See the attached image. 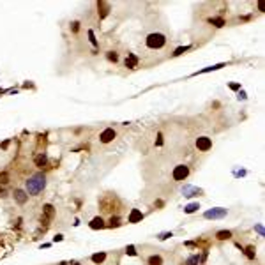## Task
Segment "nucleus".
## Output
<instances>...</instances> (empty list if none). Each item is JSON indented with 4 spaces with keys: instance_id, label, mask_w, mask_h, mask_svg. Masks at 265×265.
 <instances>
[{
    "instance_id": "obj_1",
    "label": "nucleus",
    "mask_w": 265,
    "mask_h": 265,
    "mask_svg": "<svg viewBox=\"0 0 265 265\" xmlns=\"http://www.w3.org/2000/svg\"><path fill=\"white\" fill-rule=\"evenodd\" d=\"M27 186V195H32V196H37L41 191L46 187V177H44V173H34L32 177L25 182Z\"/></svg>"
},
{
    "instance_id": "obj_2",
    "label": "nucleus",
    "mask_w": 265,
    "mask_h": 265,
    "mask_svg": "<svg viewBox=\"0 0 265 265\" xmlns=\"http://www.w3.org/2000/svg\"><path fill=\"white\" fill-rule=\"evenodd\" d=\"M166 44V35L161 32H152L145 37V46L149 50H161Z\"/></svg>"
},
{
    "instance_id": "obj_3",
    "label": "nucleus",
    "mask_w": 265,
    "mask_h": 265,
    "mask_svg": "<svg viewBox=\"0 0 265 265\" xmlns=\"http://www.w3.org/2000/svg\"><path fill=\"white\" fill-rule=\"evenodd\" d=\"M187 175H189V166H186V164H177V166L173 168V172H172L173 180H177V182L186 180L187 179Z\"/></svg>"
},
{
    "instance_id": "obj_4",
    "label": "nucleus",
    "mask_w": 265,
    "mask_h": 265,
    "mask_svg": "<svg viewBox=\"0 0 265 265\" xmlns=\"http://www.w3.org/2000/svg\"><path fill=\"white\" fill-rule=\"evenodd\" d=\"M53 216H55V209H53V205L46 203V205L43 207V216H41V223H43V226H44V228L50 225V221L53 219Z\"/></svg>"
},
{
    "instance_id": "obj_5",
    "label": "nucleus",
    "mask_w": 265,
    "mask_h": 265,
    "mask_svg": "<svg viewBox=\"0 0 265 265\" xmlns=\"http://www.w3.org/2000/svg\"><path fill=\"white\" fill-rule=\"evenodd\" d=\"M196 149L200 152H207L212 149V140L209 136H200V138H196Z\"/></svg>"
},
{
    "instance_id": "obj_6",
    "label": "nucleus",
    "mask_w": 265,
    "mask_h": 265,
    "mask_svg": "<svg viewBox=\"0 0 265 265\" xmlns=\"http://www.w3.org/2000/svg\"><path fill=\"white\" fill-rule=\"evenodd\" d=\"M228 214L226 209H221V207H217V209H211V211L205 212V217L207 219H221Z\"/></svg>"
},
{
    "instance_id": "obj_7",
    "label": "nucleus",
    "mask_w": 265,
    "mask_h": 265,
    "mask_svg": "<svg viewBox=\"0 0 265 265\" xmlns=\"http://www.w3.org/2000/svg\"><path fill=\"white\" fill-rule=\"evenodd\" d=\"M117 136V133H115L113 127H106V129L101 133V136H99V140L103 141V143H110V141H113V138Z\"/></svg>"
},
{
    "instance_id": "obj_8",
    "label": "nucleus",
    "mask_w": 265,
    "mask_h": 265,
    "mask_svg": "<svg viewBox=\"0 0 265 265\" xmlns=\"http://www.w3.org/2000/svg\"><path fill=\"white\" fill-rule=\"evenodd\" d=\"M14 200H16L18 203H20V205L27 203V200H28L27 191H23V189H14Z\"/></svg>"
},
{
    "instance_id": "obj_9",
    "label": "nucleus",
    "mask_w": 265,
    "mask_h": 265,
    "mask_svg": "<svg viewBox=\"0 0 265 265\" xmlns=\"http://www.w3.org/2000/svg\"><path fill=\"white\" fill-rule=\"evenodd\" d=\"M182 193H184V196H196V195H201V189L193 187V186H184Z\"/></svg>"
},
{
    "instance_id": "obj_10",
    "label": "nucleus",
    "mask_w": 265,
    "mask_h": 265,
    "mask_svg": "<svg viewBox=\"0 0 265 265\" xmlns=\"http://www.w3.org/2000/svg\"><path fill=\"white\" fill-rule=\"evenodd\" d=\"M141 219H143V214H141L138 209H133L131 214H129V223H138V221H141Z\"/></svg>"
},
{
    "instance_id": "obj_11",
    "label": "nucleus",
    "mask_w": 265,
    "mask_h": 265,
    "mask_svg": "<svg viewBox=\"0 0 265 265\" xmlns=\"http://www.w3.org/2000/svg\"><path fill=\"white\" fill-rule=\"evenodd\" d=\"M136 65H138V59H136L133 53L127 55V59H125V67H129V69H135Z\"/></svg>"
},
{
    "instance_id": "obj_12",
    "label": "nucleus",
    "mask_w": 265,
    "mask_h": 265,
    "mask_svg": "<svg viewBox=\"0 0 265 265\" xmlns=\"http://www.w3.org/2000/svg\"><path fill=\"white\" fill-rule=\"evenodd\" d=\"M34 163H35V166H37V168H43V166H46V163H48V157L44 156V154H39V156H35Z\"/></svg>"
},
{
    "instance_id": "obj_13",
    "label": "nucleus",
    "mask_w": 265,
    "mask_h": 265,
    "mask_svg": "<svg viewBox=\"0 0 265 265\" xmlns=\"http://www.w3.org/2000/svg\"><path fill=\"white\" fill-rule=\"evenodd\" d=\"M90 228L92 230H101V228H104V221L101 217H94L92 221H90Z\"/></svg>"
},
{
    "instance_id": "obj_14",
    "label": "nucleus",
    "mask_w": 265,
    "mask_h": 265,
    "mask_svg": "<svg viewBox=\"0 0 265 265\" xmlns=\"http://www.w3.org/2000/svg\"><path fill=\"white\" fill-rule=\"evenodd\" d=\"M94 262V263H103L104 260H106V253H96V254H92V258H90Z\"/></svg>"
},
{
    "instance_id": "obj_15",
    "label": "nucleus",
    "mask_w": 265,
    "mask_h": 265,
    "mask_svg": "<svg viewBox=\"0 0 265 265\" xmlns=\"http://www.w3.org/2000/svg\"><path fill=\"white\" fill-rule=\"evenodd\" d=\"M216 237L219 239V240H228V239L232 237V232H230V230H221V232L216 233Z\"/></svg>"
},
{
    "instance_id": "obj_16",
    "label": "nucleus",
    "mask_w": 265,
    "mask_h": 265,
    "mask_svg": "<svg viewBox=\"0 0 265 265\" xmlns=\"http://www.w3.org/2000/svg\"><path fill=\"white\" fill-rule=\"evenodd\" d=\"M149 265H163V258L159 254H152L149 258Z\"/></svg>"
},
{
    "instance_id": "obj_17",
    "label": "nucleus",
    "mask_w": 265,
    "mask_h": 265,
    "mask_svg": "<svg viewBox=\"0 0 265 265\" xmlns=\"http://www.w3.org/2000/svg\"><path fill=\"white\" fill-rule=\"evenodd\" d=\"M198 209H200V205L195 201V203H189L187 207H184V212H186V214H193V212H196Z\"/></svg>"
},
{
    "instance_id": "obj_18",
    "label": "nucleus",
    "mask_w": 265,
    "mask_h": 265,
    "mask_svg": "<svg viewBox=\"0 0 265 265\" xmlns=\"http://www.w3.org/2000/svg\"><path fill=\"white\" fill-rule=\"evenodd\" d=\"M200 263V256L198 254H193V256H189L187 258V262H186V265H198Z\"/></svg>"
},
{
    "instance_id": "obj_19",
    "label": "nucleus",
    "mask_w": 265,
    "mask_h": 265,
    "mask_svg": "<svg viewBox=\"0 0 265 265\" xmlns=\"http://www.w3.org/2000/svg\"><path fill=\"white\" fill-rule=\"evenodd\" d=\"M209 23H212L214 27H223V25H225V20H223V18H211Z\"/></svg>"
},
{
    "instance_id": "obj_20",
    "label": "nucleus",
    "mask_w": 265,
    "mask_h": 265,
    "mask_svg": "<svg viewBox=\"0 0 265 265\" xmlns=\"http://www.w3.org/2000/svg\"><path fill=\"white\" fill-rule=\"evenodd\" d=\"M225 67V64H217V65H211V67H205V69H201L200 73H209V71H216V69H221Z\"/></svg>"
},
{
    "instance_id": "obj_21",
    "label": "nucleus",
    "mask_w": 265,
    "mask_h": 265,
    "mask_svg": "<svg viewBox=\"0 0 265 265\" xmlns=\"http://www.w3.org/2000/svg\"><path fill=\"white\" fill-rule=\"evenodd\" d=\"M246 256H248L249 260H254V256H256V254H254V248H251V246L246 248Z\"/></svg>"
},
{
    "instance_id": "obj_22",
    "label": "nucleus",
    "mask_w": 265,
    "mask_h": 265,
    "mask_svg": "<svg viewBox=\"0 0 265 265\" xmlns=\"http://www.w3.org/2000/svg\"><path fill=\"white\" fill-rule=\"evenodd\" d=\"M110 226H111V228H117V226H120V219H119V217H117V216H111V219H110Z\"/></svg>"
},
{
    "instance_id": "obj_23",
    "label": "nucleus",
    "mask_w": 265,
    "mask_h": 265,
    "mask_svg": "<svg viewBox=\"0 0 265 265\" xmlns=\"http://www.w3.org/2000/svg\"><path fill=\"white\" fill-rule=\"evenodd\" d=\"M189 50V46H180V48L175 50V53H173V57H179V55H182L184 51H187Z\"/></svg>"
},
{
    "instance_id": "obj_24",
    "label": "nucleus",
    "mask_w": 265,
    "mask_h": 265,
    "mask_svg": "<svg viewBox=\"0 0 265 265\" xmlns=\"http://www.w3.org/2000/svg\"><path fill=\"white\" fill-rule=\"evenodd\" d=\"M106 57H108V60H111V62H117V60H119V55L115 53V51H108Z\"/></svg>"
},
{
    "instance_id": "obj_25",
    "label": "nucleus",
    "mask_w": 265,
    "mask_h": 265,
    "mask_svg": "<svg viewBox=\"0 0 265 265\" xmlns=\"http://www.w3.org/2000/svg\"><path fill=\"white\" fill-rule=\"evenodd\" d=\"M125 253L129 254V256H136V248L135 246H127V248H125Z\"/></svg>"
},
{
    "instance_id": "obj_26",
    "label": "nucleus",
    "mask_w": 265,
    "mask_h": 265,
    "mask_svg": "<svg viewBox=\"0 0 265 265\" xmlns=\"http://www.w3.org/2000/svg\"><path fill=\"white\" fill-rule=\"evenodd\" d=\"M0 182H2V184H7V182H9V175H7V173H0Z\"/></svg>"
},
{
    "instance_id": "obj_27",
    "label": "nucleus",
    "mask_w": 265,
    "mask_h": 265,
    "mask_svg": "<svg viewBox=\"0 0 265 265\" xmlns=\"http://www.w3.org/2000/svg\"><path fill=\"white\" fill-rule=\"evenodd\" d=\"M172 235H173L172 232H164V233H161V235H159V239H161V240H166V239H170Z\"/></svg>"
},
{
    "instance_id": "obj_28",
    "label": "nucleus",
    "mask_w": 265,
    "mask_h": 265,
    "mask_svg": "<svg viewBox=\"0 0 265 265\" xmlns=\"http://www.w3.org/2000/svg\"><path fill=\"white\" fill-rule=\"evenodd\" d=\"M88 37H90V43H92V44H97V41H96V37H94V32H92V30L88 32Z\"/></svg>"
},
{
    "instance_id": "obj_29",
    "label": "nucleus",
    "mask_w": 265,
    "mask_h": 265,
    "mask_svg": "<svg viewBox=\"0 0 265 265\" xmlns=\"http://www.w3.org/2000/svg\"><path fill=\"white\" fill-rule=\"evenodd\" d=\"M156 145H157V147H161V145H163V135H161V133L157 135V141H156Z\"/></svg>"
},
{
    "instance_id": "obj_30",
    "label": "nucleus",
    "mask_w": 265,
    "mask_h": 265,
    "mask_svg": "<svg viewBox=\"0 0 265 265\" xmlns=\"http://www.w3.org/2000/svg\"><path fill=\"white\" fill-rule=\"evenodd\" d=\"M254 230H256L260 235H263V226H262V225H256V226H254Z\"/></svg>"
},
{
    "instance_id": "obj_31",
    "label": "nucleus",
    "mask_w": 265,
    "mask_h": 265,
    "mask_svg": "<svg viewBox=\"0 0 265 265\" xmlns=\"http://www.w3.org/2000/svg\"><path fill=\"white\" fill-rule=\"evenodd\" d=\"M78 25H80L78 21H74V23H73V27H71V28H73V32H76V30H78Z\"/></svg>"
},
{
    "instance_id": "obj_32",
    "label": "nucleus",
    "mask_w": 265,
    "mask_h": 265,
    "mask_svg": "<svg viewBox=\"0 0 265 265\" xmlns=\"http://www.w3.org/2000/svg\"><path fill=\"white\" fill-rule=\"evenodd\" d=\"M239 87H240L239 83H232V85H230V88H232V90H237Z\"/></svg>"
},
{
    "instance_id": "obj_33",
    "label": "nucleus",
    "mask_w": 265,
    "mask_h": 265,
    "mask_svg": "<svg viewBox=\"0 0 265 265\" xmlns=\"http://www.w3.org/2000/svg\"><path fill=\"white\" fill-rule=\"evenodd\" d=\"M7 147H9V140H7V141H4V143H2V149H7Z\"/></svg>"
},
{
    "instance_id": "obj_34",
    "label": "nucleus",
    "mask_w": 265,
    "mask_h": 265,
    "mask_svg": "<svg viewBox=\"0 0 265 265\" xmlns=\"http://www.w3.org/2000/svg\"><path fill=\"white\" fill-rule=\"evenodd\" d=\"M62 239H64V237H62V235H57V237H55L53 240H55V242H59V240H62Z\"/></svg>"
},
{
    "instance_id": "obj_35",
    "label": "nucleus",
    "mask_w": 265,
    "mask_h": 265,
    "mask_svg": "<svg viewBox=\"0 0 265 265\" xmlns=\"http://www.w3.org/2000/svg\"><path fill=\"white\" fill-rule=\"evenodd\" d=\"M74 265H80V263H74Z\"/></svg>"
},
{
    "instance_id": "obj_36",
    "label": "nucleus",
    "mask_w": 265,
    "mask_h": 265,
    "mask_svg": "<svg viewBox=\"0 0 265 265\" xmlns=\"http://www.w3.org/2000/svg\"><path fill=\"white\" fill-rule=\"evenodd\" d=\"M62 265H65V263H62Z\"/></svg>"
}]
</instances>
